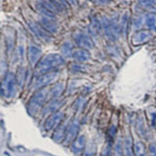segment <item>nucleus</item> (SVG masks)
<instances>
[{
  "label": "nucleus",
  "instance_id": "nucleus-5",
  "mask_svg": "<svg viewBox=\"0 0 156 156\" xmlns=\"http://www.w3.org/2000/svg\"><path fill=\"white\" fill-rule=\"evenodd\" d=\"M103 25H104L105 36L109 41H115L121 34L120 25L114 21H109L107 18L103 19Z\"/></svg>",
  "mask_w": 156,
  "mask_h": 156
},
{
  "label": "nucleus",
  "instance_id": "nucleus-8",
  "mask_svg": "<svg viewBox=\"0 0 156 156\" xmlns=\"http://www.w3.org/2000/svg\"><path fill=\"white\" fill-rule=\"evenodd\" d=\"M73 37H74V41L76 42V44L81 48L84 49H92L94 47V43L90 40V37L87 36V34H83V32L77 31L73 34Z\"/></svg>",
  "mask_w": 156,
  "mask_h": 156
},
{
  "label": "nucleus",
  "instance_id": "nucleus-14",
  "mask_svg": "<svg viewBox=\"0 0 156 156\" xmlns=\"http://www.w3.org/2000/svg\"><path fill=\"white\" fill-rule=\"evenodd\" d=\"M85 146V137L84 135H80V136H78L76 140H73V144H72V147L71 149L74 153H80L82 150H83Z\"/></svg>",
  "mask_w": 156,
  "mask_h": 156
},
{
  "label": "nucleus",
  "instance_id": "nucleus-12",
  "mask_svg": "<svg viewBox=\"0 0 156 156\" xmlns=\"http://www.w3.org/2000/svg\"><path fill=\"white\" fill-rule=\"evenodd\" d=\"M42 55V50L36 45H30L28 47V59L31 65H36Z\"/></svg>",
  "mask_w": 156,
  "mask_h": 156
},
{
  "label": "nucleus",
  "instance_id": "nucleus-10",
  "mask_svg": "<svg viewBox=\"0 0 156 156\" xmlns=\"http://www.w3.org/2000/svg\"><path fill=\"white\" fill-rule=\"evenodd\" d=\"M62 119H64V114L62 112H54V114H51V115L45 122V129L50 130L52 128H54L62 122Z\"/></svg>",
  "mask_w": 156,
  "mask_h": 156
},
{
  "label": "nucleus",
  "instance_id": "nucleus-2",
  "mask_svg": "<svg viewBox=\"0 0 156 156\" xmlns=\"http://www.w3.org/2000/svg\"><path fill=\"white\" fill-rule=\"evenodd\" d=\"M36 9L44 17L49 19H55V12H58V9L50 0H37Z\"/></svg>",
  "mask_w": 156,
  "mask_h": 156
},
{
  "label": "nucleus",
  "instance_id": "nucleus-27",
  "mask_svg": "<svg viewBox=\"0 0 156 156\" xmlns=\"http://www.w3.org/2000/svg\"><path fill=\"white\" fill-rule=\"evenodd\" d=\"M19 72L21 73V74H19L18 83H19L20 87H22V85H23V83H24V81H25V75H26V71H25V69H23V68H22V69L20 70Z\"/></svg>",
  "mask_w": 156,
  "mask_h": 156
},
{
  "label": "nucleus",
  "instance_id": "nucleus-23",
  "mask_svg": "<svg viewBox=\"0 0 156 156\" xmlns=\"http://www.w3.org/2000/svg\"><path fill=\"white\" fill-rule=\"evenodd\" d=\"M134 152L137 156H145L146 155V148L142 142H136L134 145Z\"/></svg>",
  "mask_w": 156,
  "mask_h": 156
},
{
  "label": "nucleus",
  "instance_id": "nucleus-7",
  "mask_svg": "<svg viewBox=\"0 0 156 156\" xmlns=\"http://www.w3.org/2000/svg\"><path fill=\"white\" fill-rule=\"evenodd\" d=\"M29 25H30V28L34 31V34H36L40 40H42V41H44V42L51 41L52 37H51V34H50V32L47 31L41 24L36 23V22H29Z\"/></svg>",
  "mask_w": 156,
  "mask_h": 156
},
{
  "label": "nucleus",
  "instance_id": "nucleus-24",
  "mask_svg": "<svg viewBox=\"0 0 156 156\" xmlns=\"http://www.w3.org/2000/svg\"><path fill=\"white\" fill-rule=\"evenodd\" d=\"M52 3L54 4L55 7H56L58 11H62V9H66L67 5H68V2L66 0H50Z\"/></svg>",
  "mask_w": 156,
  "mask_h": 156
},
{
  "label": "nucleus",
  "instance_id": "nucleus-3",
  "mask_svg": "<svg viewBox=\"0 0 156 156\" xmlns=\"http://www.w3.org/2000/svg\"><path fill=\"white\" fill-rule=\"evenodd\" d=\"M47 95L48 92L46 90L42 89L40 90H37L36 94L32 96V98L30 99V101L28 103V112L31 115H34L36 112L39 110V108L44 104V102L46 101Z\"/></svg>",
  "mask_w": 156,
  "mask_h": 156
},
{
  "label": "nucleus",
  "instance_id": "nucleus-21",
  "mask_svg": "<svg viewBox=\"0 0 156 156\" xmlns=\"http://www.w3.org/2000/svg\"><path fill=\"white\" fill-rule=\"evenodd\" d=\"M62 55L65 57H70L72 55L73 56V46L70 42H65L62 45Z\"/></svg>",
  "mask_w": 156,
  "mask_h": 156
},
{
  "label": "nucleus",
  "instance_id": "nucleus-29",
  "mask_svg": "<svg viewBox=\"0 0 156 156\" xmlns=\"http://www.w3.org/2000/svg\"><path fill=\"white\" fill-rule=\"evenodd\" d=\"M94 1L98 4H107L109 2H112V0H94Z\"/></svg>",
  "mask_w": 156,
  "mask_h": 156
},
{
  "label": "nucleus",
  "instance_id": "nucleus-28",
  "mask_svg": "<svg viewBox=\"0 0 156 156\" xmlns=\"http://www.w3.org/2000/svg\"><path fill=\"white\" fill-rule=\"evenodd\" d=\"M150 154L151 156H156V145H151L150 146Z\"/></svg>",
  "mask_w": 156,
  "mask_h": 156
},
{
  "label": "nucleus",
  "instance_id": "nucleus-15",
  "mask_svg": "<svg viewBox=\"0 0 156 156\" xmlns=\"http://www.w3.org/2000/svg\"><path fill=\"white\" fill-rule=\"evenodd\" d=\"M73 57L79 62H84L90 58V53L87 49H77L73 52Z\"/></svg>",
  "mask_w": 156,
  "mask_h": 156
},
{
  "label": "nucleus",
  "instance_id": "nucleus-17",
  "mask_svg": "<svg viewBox=\"0 0 156 156\" xmlns=\"http://www.w3.org/2000/svg\"><path fill=\"white\" fill-rule=\"evenodd\" d=\"M145 23L148 26L149 30L156 32V14H151V12H149V14L146 15Z\"/></svg>",
  "mask_w": 156,
  "mask_h": 156
},
{
  "label": "nucleus",
  "instance_id": "nucleus-4",
  "mask_svg": "<svg viewBox=\"0 0 156 156\" xmlns=\"http://www.w3.org/2000/svg\"><path fill=\"white\" fill-rule=\"evenodd\" d=\"M16 82L17 79L15 77V75L12 73H7L5 76H4L3 80H2V84H1L2 95L5 96L6 98H11L14 96L15 89H16Z\"/></svg>",
  "mask_w": 156,
  "mask_h": 156
},
{
  "label": "nucleus",
  "instance_id": "nucleus-11",
  "mask_svg": "<svg viewBox=\"0 0 156 156\" xmlns=\"http://www.w3.org/2000/svg\"><path fill=\"white\" fill-rule=\"evenodd\" d=\"M78 130H79V121L75 119L70 123L69 127H68V129H67V133H66L67 142H71V140H74V137L76 136Z\"/></svg>",
  "mask_w": 156,
  "mask_h": 156
},
{
  "label": "nucleus",
  "instance_id": "nucleus-6",
  "mask_svg": "<svg viewBox=\"0 0 156 156\" xmlns=\"http://www.w3.org/2000/svg\"><path fill=\"white\" fill-rule=\"evenodd\" d=\"M57 78H58V73L57 72H50V73H47V74L42 75V76H40L36 81H34V89L41 90L42 87H47L48 84L55 81Z\"/></svg>",
  "mask_w": 156,
  "mask_h": 156
},
{
  "label": "nucleus",
  "instance_id": "nucleus-25",
  "mask_svg": "<svg viewBox=\"0 0 156 156\" xmlns=\"http://www.w3.org/2000/svg\"><path fill=\"white\" fill-rule=\"evenodd\" d=\"M124 151H125V154H126L127 156H132V153H131V140H130V137H127L126 140H125Z\"/></svg>",
  "mask_w": 156,
  "mask_h": 156
},
{
  "label": "nucleus",
  "instance_id": "nucleus-19",
  "mask_svg": "<svg viewBox=\"0 0 156 156\" xmlns=\"http://www.w3.org/2000/svg\"><path fill=\"white\" fill-rule=\"evenodd\" d=\"M64 90V84L62 83H56L51 87V90H49V97L50 98H57L62 94Z\"/></svg>",
  "mask_w": 156,
  "mask_h": 156
},
{
  "label": "nucleus",
  "instance_id": "nucleus-18",
  "mask_svg": "<svg viewBox=\"0 0 156 156\" xmlns=\"http://www.w3.org/2000/svg\"><path fill=\"white\" fill-rule=\"evenodd\" d=\"M101 30V22L98 20L96 17L92 18L90 23V32L93 34V36H98Z\"/></svg>",
  "mask_w": 156,
  "mask_h": 156
},
{
  "label": "nucleus",
  "instance_id": "nucleus-9",
  "mask_svg": "<svg viewBox=\"0 0 156 156\" xmlns=\"http://www.w3.org/2000/svg\"><path fill=\"white\" fill-rule=\"evenodd\" d=\"M151 39H152V32L149 29L138 30V31L135 32L132 37V44L137 46V45H142L149 42Z\"/></svg>",
  "mask_w": 156,
  "mask_h": 156
},
{
  "label": "nucleus",
  "instance_id": "nucleus-22",
  "mask_svg": "<svg viewBox=\"0 0 156 156\" xmlns=\"http://www.w3.org/2000/svg\"><path fill=\"white\" fill-rule=\"evenodd\" d=\"M59 106H60V102H58L57 100H53V101L50 102L46 106V108L44 109V114H54L59 108Z\"/></svg>",
  "mask_w": 156,
  "mask_h": 156
},
{
  "label": "nucleus",
  "instance_id": "nucleus-26",
  "mask_svg": "<svg viewBox=\"0 0 156 156\" xmlns=\"http://www.w3.org/2000/svg\"><path fill=\"white\" fill-rule=\"evenodd\" d=\"M115 155H117V156H122L123 150H124V146H122V144H121L120 140H118L117 144H115Z\"/></svg>",
  "mask_w": 156,
  "mask_h": 156
},
{
  "label": "nucleus",
  "instance_id": "nucleus-16",
  "mask_svg": "<svg viewBox=\"0 0 156 156\" xmlns=\"http://www.w3.org/2000/svg\"><path fill=\"white\" fill-rule=\"evenodd\" d=\"M138 4L151 14H156V0H138Z\"/></svg>",
  "mask_w": 156,
  "mask_h": 156
},
{
  "label": "nucleus",
  "instance_id": "nucleus-13",
  "mask_svg": "<svg viewBox=\"0 0 156 156\" xmlns=\"http://www.w3.org/2000/svg\"><path fill=\"white\" fill-rule=\"evenodd\" d=\"M40 22H41L40 24H41L42 26L49 32H56L57 29H58V26H57V24L55 23L54 19H49V18L44 17V18L41 19Z\"/></svg>",
  "mask_w": 156,
  "mask_h": 156
},
{
  "label": "nucleus",
  "instance_id": "nucleus-20",
  "mask_svg": "<svg viewBox=\"0 0 156 156\" xmlns=\"http://www.w3.org/2000/svg\"><path fill=\"white\" fill-rule=\"evenodd\" d=\"M65 133H67L66 126H65V125H60V126L55 130V132L53 134V140L56 143H60L65 136Z\"/></svg>",
  "mask_w": 156,
  "mask_h": 156
},
{
  "label": "nucleus",
  "instance_id": "nucleus-30",
  "mask_svg": "<svg viewBox=\"0 0 156 156\" xmlns=\"http://www.w3.org/2000/svg\"><path fill=\"white\" fill-rule=\"evenodd\" d=\"M68 3L72 4V5H75V3H76V0H66Z\"/></svg>",
  "mask_w": 156,
  "mask_h": 156
},
{
  "label": "nucleus",
  "instance_id": "nucleus-1",
  "mask_svg": "<svg viewBox=\"0 0 156 156\" xmlns=\"http://www.w3.org/2000/svg\"><path fill=\"white\" fill-rule=\"evenodd\" d=\"M62 65H64L62 56L56 53H50L41 58V60L37 62L36 69H34V73H36V75L42 76L47 73L54 72V70L62 67Z\"/></svg>",
  "mask_w": 156,
  "mask_h": 156
}]
</instances>
